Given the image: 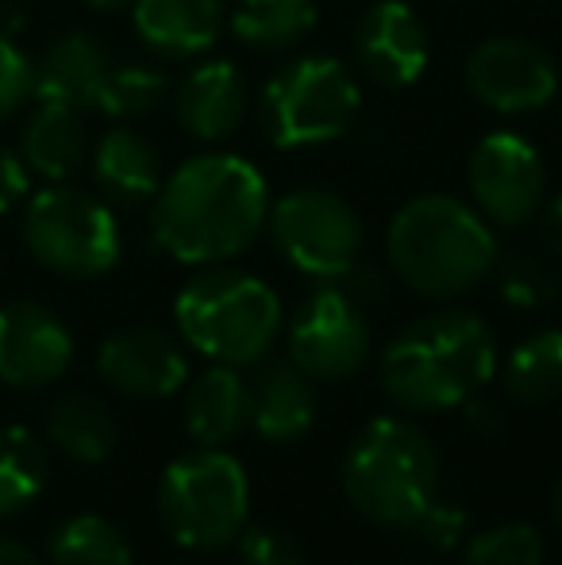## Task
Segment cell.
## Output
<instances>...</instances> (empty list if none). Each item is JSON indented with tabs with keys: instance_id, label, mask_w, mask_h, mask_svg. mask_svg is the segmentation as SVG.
<instances>
[{
	"instance_id": "f546056e",
	"label": "cell",
	"mask_w": 562,
	"mask_h": 565,
	"mask_svg": "<svg viewBox=\"0 0 562 565\" xmlns=\"http://www.w3.org/2000/svg\"><path fill=\"white\" fill-rule=\"evenodd\" d=\"M463 565H543V539L528 523L481 531L463 551Z\"/></svg>"
},
{
	"instance_id": "83f0119b",
	"label": "cell",
	"mask_w": 562,
	"mask_h": 565,
	"mask_svg": "<svg viewBox=\"0 0 562 565\" xmlns=\"http://www.w3.org/2000/svg\"><path fill=\"white\" fill-rule=\"evenodd\" d=\"M166 97H170V82H166L162 70L128 62V66H113L105 89H100L97 113L113 119H142L158 113Z\"/></svg>"
},
{
	"instance_id": "4dcf8cb0",
	"label": "cell",
	"mask_w": 562,
	"mask_h": 565,
	"mask_svg": "<svg viewBox=\"0 0 562 565\" xmlns=\"http://www.w3.org/2000/svg\"><path fill=\"white\" fill-rule=\"evenodd\" d=\"M35 100V62L12 35H0V124Z\"/></svg>"
},
{
	"instance_id": "30bf717a",
	"label": "cell",
	"mask_w": 562,
	"mask_h": 565,
	"mask_svg": "<svg viewBox=\"0 0 562 565\" xmlns=\"http://www.w3.org/2000/svg\"><path fill=\"white\" fill-rule=\"evenodd\" d=\"M367 308L354 305L336 281L316 289L293 312L289 323V362L312 381H343L359 373L370 358Z\"/></svg>"
},
{
	"instance_id": "e575fe53",
	"label": "cell",
	"mask_w": 562,
	"mask_h": 565,
	"mask_svg": "<svg viewBox=\"0 0 562 565\" xmlns=\"http://www.w3.org/2000/svg\"><path fill=\"white\" fill-rule=\"evenodd\" d=\"M463 419H466V431H470L474 439H501L505 427H509V416H505L501 404L481 401L478 393L463 404Z\"/></svg>"
},
{
	"instance_id": "4fadbf2b",
	"label": "cell",
	"mask_w": 562,
	"mask_h": 565,
	"mask_svg": "<svg viewBox=\"0 0 562 565\" xmlns=\"http://www.w3.org/2000/svg\"><path fill=\"white\" fill-rule=\"evenodd\" d=\"M432 46L424 20L405 0H374L354 28V62L382 89H409L421 82Z\"/></svg>"
},
{
	"instance_id": "603a6c76",
	"label": "cell",
	"mask_w": 562,
	"mask_h": 565,
	"mask_svg": "<svg viewBox=\"0 0 562 565\" xmlns=\"http://www.w3.org/2000/svg\"><path fill=\"white\" fill-rule=\"evenodd\" d=\"M46 439L66 458L97 466L116 450V419L97 396L89 393H62L46 408Z\"/></svg>"
},
{
	"instance_id": "52a82bcc",
	"label": "cell",
	"mask_w": 562,
	"mask_h": 565,
	"mask_svg": "<svg viewBox=\"0 0 562 565\" xmlns=\"http://www.w3.org/2000/svg\"><path fill=\"white\" fill-rule=\"evenodd\" d=\"M23 243L39 266L74 281L108 274L124 250L116 212L100 196L66 181H51L28 201Z\"/></svg>"
},
{
	"instance_id": "d4e9b609",
	"label": "cell",
	"mask_w": 562,
	"mask_h": 565,
	"mask_svg": "<svg viewBox=\"0 0 562 565\" xmlns=\"http://www.w3.org/2000/svg\"><path fill=\"white\" fill-rule=\"evenodd\" d=\"M505 393L520 404H551L562 396V331H536L505 362Z\"/></svg>"
},
{
	"instance_id": "2e32d148",
	"label": "cell",
	"mask_w": 562,
	"mask_h": 565,
	"mask_svg": "<svg viewBox=\"0 0 562 565\" xmlns=\"http://www.w3.org/2000/svg\"><path fill=\"white\" fill-rule=\"evenodd\" d=\"M251 113L247 77L232 62H201L181 77L173 93V116L181 131L204 142H220L243 127Z\"/></svg>"
},
{
	"instance_id": "f1b7e54d",
	"label": "cell",
	"mask_w": 562,
	"mask_h": 565,
	"mask_svg": "<svg viewBox=\"0 0 562 565\" xmlns=\"http://www.w3.org/2000/svg\"><path fill=\"white\" fill-rule=\"evenodd\" d=\"M494 274H497V289H501L505 305L524 308V312L551 305V297H555V289H559L551 254H543V250L505 254V258H497Z\"/></svg>"
},
{
	"instance_id": "8992f818",
	"label": "cell",
	"mask_w": 562,
	"mask_h": 565,
	"mask_svg": "<svg viewBox=\"0 0 562 565\" xmlns=\"http://www.w3.org/2000/svg\"><path fill=\"white\" fill-rule=\"evenodd\" d=\"M251 489L232 454L204 447L170 461L158 484V515L185 551H224L247 527Z\"/></svg>"
},
{
	"instance_id": "74e56055",
	"label": "cell",
	"mask_w": 562,
	"mask_h": 565,
	"mask_svg": "<svg viewBox=\"0 0 562 565\" xmlns=\"http://www.w3.org/2000/svg\"><path fill=\"white\" fill-rule=\"evenodd\" d=\"M89 8H100V12H116V8H128L136 4V0H85Z\"/></svg>"
},
{
	"instance_id": "7a4b0ae2",
	"label": "cell",
	"mask_w": 562,
	"mask_h": 565,
	"mask_svg": "<svg viewBox=\"0 0 562 565\" xmlns=\"http://www.w3.org/2000/svg\"><path fill=\"white\" fill-rule=\"evenodd\" d=\"M497 370V347L474 312H432L413 320L382 350V388L405 412L466 404Z\"/></svg>"
},
{
	"instance_id": "1f68e13d",
	"label": "cell",
	"mask_w": 562,
	"mask_h": 565,
	"mask_svg": "<svg viewBox=\"0 0 562 565\" xmlns=\"http://www.w3.org/2000/svg\"><path fill=\"white\" fill-rule=\"evenodd\" d=\"M235 543H240L243 565H305V551L289 531L247 527Z\"/></svg>"
},
{
	"instance_id": "cb8c5ba5",
	"label": "cell",
	"mask_w": 562,
	"mask_h": 565,
	"mask_svg": "<svg viewBox=\"0 0 562 565\" xmlns=\"http://www.w3.org/2000/svg\"><path fill=\"white\" fill-rule=\"evenodd\" d=\"M316 28L312 0H240L232 12V35L255 51H285Z\"/></svg>"
},
{
	"instance_id": "277c9868",
	"label": "cell",
	"mask_w": 562,
	"mask_h": 565,
	"mask_svg": "<svg viewBox=\"0 0 562 565\" xmlns=\"http://www.w3.org/2000/svg\"><path fill=\"white\" fill-rule=\"evenodd\" d=\"M343 492L362 520L378 527H413L439 492V454L416 424L378 416L347 450Z\"/></svg>"
},
{
	"instance_id": "d6986e66",
	"label": "cell",
	"mask_w": 562,
	"mask_h": 565,
	"mask_svg": "<svg viewBox=\"0 0 562 565\" xmlns=\"http://www.w3.org/2000/svg\"><path fill=\"white\" fill-rule=\"evenodd\" d=\"M93 181L105 201L136 209L155 201V193L162 189V154L136 127H113L93 147Z\"/></svg>"
},
{
	"instance_id": "9c48e42d",
	"label": "cell",
	"mask_w": 562,
	"mask_h": 565,
	"mask_svg": "<svg viewBox=\"0 0 562 565\" xmlns=\"http://www.w3.org/2000/svg\"><path fill=\"white\" fill-rule=\"evenodd\" d=\"M266 224L282 258L316 281H339L359 262L362 220L339 193L297 189L271 204Z\"/></svg>"
},
{
	"instance_id": "d590c367",
	"label": "cell",
	"mask_w": 562,
	"mask_h": 565,
	"mask_svg": "<svg viewBox=\"0 0 562 565\" xmlns=\"http://www.w3.org/2000/svg\"><path fill=\"white\" fill-rule=\"evenodd\" d=\"M540 243H543V254L562 262V193L551 196L540 209Z\"/></svg>"
},
{
	"instance_id": "4316f807",
	"label": "cell",
	"mask_w": 562,
	"mask_h": 565,
	"mask_svg": "<svg viewBox=\"0 0 562 565\" xmlns=\"http://www.w3.org/2000/svg\"><path fill=\"white\" fill-rule=\"evenodd\" d=\"M51 565H131V546L105 515H74L46 543Z\"/></svg>"
},
{
	"instance_id": "836d02e7",
	"label": "cell",
	"mask_w": 562,
	"mask_h": 565,
	"mask_svg": "<svg viewBox=\"0 0 562 565\" xmlns=\"http://www.w3.org/2000/svg\"><path fill=\"white\" fill-rule=\"evenodd\" d=\"M28 189H31V170L23 166L20 150L0 142V216H8L15 204L28 201Z\"/></svg>"
},
{
	"instance_id": "5bb4252c",
	"label": "cell",
	"mask_w": 562,
	"mask_h": 565,
	"mask_svg": "<svg viewBox=\"0 0 562 565\" xmlns=\"http://www.w3.org/2000/svg\"><path fill=\"white\" fill-rule=\"evenodd\" d=\"M74 362V335L43 305H0V381L15 388L54 385Z\"/></svg>"
},
{
	"instance_id": "e0dca14e",
	"label": "cell",
	"mask_w": 562,
	"mask_h": 565,
	"mask_svg": "<svg viewBox=\"0 0 562 565\" xmlns=\"http://www.w3.org/2000/svg\"><path fill=\"white\" fill-rule=\"evenodd\" d=\"M113 74L108 46L89 31H66L35 62V100H54L70 108H97L100 89Z\"/></svg>"
},
{
	"instance_id": "7c38bea8",
	"label": "cell",
	"mask_w": 562,
	"mask_h": 565,
	"mask_svg": "<svg viewBox=\"0 0 562 565\" xmlns=\"http://www.w3.org/2000/svg\"><path fill=\"white\" fill-rule=\"evenodd\" d=\"M466 89L478 105L501 116L540 113L555 100L559 70L543 46L520 35H497L466 58Z\"/></svg>"
},
{
	"instance_id": "3957f363",
	"label": "cell",
	"mask_w": 562,
	"mask_h": 565,
	"mask_svg": "<svg viewBox=\"0 0 562 565\" xmlns=\"http://www.w3.org/2000/svg\"><path fill=\"white\" fill-rule=\"evenodd\" d=\"M385 258L401 285L432 300L463 297L494 274L497 235L478 209L443 193L401 204L385 231Z\"/></svg>"
},
{
	"instance_id": "6da1fadb",
	"label": "cell",
	"mask_w": 562,
	"mask_h": 565,
	"mask_svg": "<svg viewBox=\"0 0 562 565\" xmlns=\"http://www.w3.org/2000/svg\"><path fill=\"white\" fill-rule=\"evenodd\" d=\"M266 178L240 154H197L166 173L150 201L158 250L185 266H216L243 254L266 227Z\"/></svg>"
},
{
	"instance_id": "9a60e30c",
	"label": "cell",
	"mask_w": 562,
	"mask_h": 565,
	"mask_svg": "<svg viewBox=\"0 0 562 565\" xmlns=\"http://www.w3.org/2000/svg\"><path fill=\"white\" fill-rule=\"evenodd\" d=\"M97 370L108 385L136 401H162L178 393L189 377L181 347L158 328H128L105 339L97 350Z\"/></svg>"
},
{
	"instance_id": "7402d4cb",
	"label": "cell",
	"mask_w": 562,
	"mask_h": 565,
	"mask_svg": "<svg viewBox=\"0 0 562 565\" xmlns=\"http://www.w3.org/2000/svg\"><path fill=\"white\" fill-rule=\"evenodd\" d=\"M247 424V377L235 365H212L185 396V431L201 447H224Z\"/></svg>"
},
{
	"instance_id": "8d00e7d4",
	"label": "cell",
	"mask_w": 562,
	"mask_h": 565,
	"mask_svg": "<svg viewBox=\"0 0 562 565\" xmlns=\"http://www.w3.org/2000/svg\"><path fill=\"white\" fill-rule=\"evenodd\" d=\"M0 565H39V558L15 539H0Z\"/></svg>"
},
{
	"instance_id": "ffe728a7",
	"label": "cell",
	"mask_w": 562,
	"mask_h": 565,
	"mask_svg": "<svg viewBox=\"0 0 562 565\" xmlns=\"http://www.w3.org/2000/svg\"><path fill=\"white\" fill-rule=\"evenodd\" d=\"M136 35L162 58H197L220 39L224 8L220 0H136Z\"/></svg>"
},
{
	"instance_id": "5b68a950",
	"label": "cell",
	"mask_w": 562,
	"mask_h": 565,
	"mask_svg": "<svg viewBox=\"0 0 562 565\" xmlns=\"http://www.w3.org/2000/svg\"><path fill=\"white\" fill-rule=\"evenodd\" d=\"M178 331L216 365H255L282 331V300L243 269H204L173 300Z\"/></svg>"
},
{
	"instance_id": "d6a6232c",
	"label": "cell",
	"mask_w": 562,
	"mask_h": 565,
	"mask_svg": "<svg viewBox=\"0 0 562 565\" xmlns=\"http://www.w3.org/2000/svg\"><path fill=\"white\" fill-rule=\"evenodd\" d=\"M409 531H416V535H421L427 546H435V551H450V546H458L466 535V512L458 504H450V500L435 497L432 504L416 515V523Z\"/></svg>"
},
{
	"instance_id": "ba28073f",
	"label": "cell",
	"mask_w": 562,
	"mask_h": 565,
	"mask_svg": "<svg viewBox=\"0 0 562 565\" xmlns=\"http://www.w3.org/2000/svg\"><path fill=\"white\" fill-rule=\"evenodd\" d=\"M359 116V82L339 58L308 54L274 70L258 97V119L278 150L320 147Z\"/></svg>"
},
{
	"instance_id": "f35d334b",
	"label": "cell",
	"mask_w": 562,
	"mask_h": 565,
	"mask_svg": "<svg viewBox=\"0 0 562 565\" xmlns=\"http://www.w3.org/2000/svg\"><path fill=\"white\" fill-rule=\"evenodd\" d=\"M551 512H555V523H559V531H562V477H559V484H555V497H551Z\"/></svg>"
},
{
	"instance_id": "ac0fdd59",
	"label": "cell",
	"mask_w": 562,
	"mask_h": 565,
	"mask_svg": "<svg viewBox=\"0 0 562 565\" xmlns=\"http://www.w3.org/2000/svg\"><path fill=\"white\" fill-rule=\"evenodd\" d=\"M316 419V388L312 377L293 362H258L247 377V424L263 439L289 443L305 435Z\"/></svg>"
},
{
	"instance_id": "8fae6325",
	"label": "cell",
	"mask_w": 562,
	"mask_h": 565,
	"mask_svg": "<svg viewBox=\"0 0 562 565\" xmlns=\"http://www.w3.org/2000/svg\"><path fill=\"white\" fill-rule=\"evenodd\" d=\"M474 209L497 227H524L548 201V170L536 142L517 131H494L470 150L466 166Z\"/></svg>"
},
{
	"instance_id": "484cf974",
	"label": "cell",
	"mask_w": 562,
	"mask_h": 565,
	"mask_svg": "<svg viewBox=\"0 0 562 565\" xmlns=\"http://www.w3.org/2000/svg\"><path fill=\"white\" fill-rule=\"evenodd\" d=\"M46 450L28 427H0V520L35 504L46 484Z\"/></svg>"
},
{
	"instance_id": "44dd1931",
	"label": "cell",
	"mask_w": 562,
	"mask_h": 565,
	"mask_svg": "<svg viewBox=\"0 0 562 565\" xmlns=\"http://www.w3.org/2000/svg\"><path fill=\"white\" fill-rule=\"evenodd\" d=\"M20 158L43 181H70L89 158L85 113L54 100H35L28 124L20 127Z\"/></svg>"
}]
</instances>
